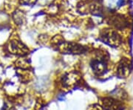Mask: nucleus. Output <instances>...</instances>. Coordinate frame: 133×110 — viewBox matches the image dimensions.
<instances>
[{
    "label": "nucleus",
    "instance_id": "7",
    "mask_svg": "<svg viewBox=\"0 0 133 110\" xmlns=\"http://www.w3.org/2000/svg\"><path fill=\"white\" fill-rule=\"evenodd\" d=\"M131 72V64L127 59H123L118 67V75L120 78H127Z\"/></svg>",
    "mask_w": 133,
    "mask_h": 110
},
{
    "label": "nucleus",
    "instance_id": "6",
    "mask_svg": "<svg viewBox=\"0 0 133 110\" xmlns=\"http://www.w3.org/2000/svg\"><path fill=\"white\" fill-rule=\"evenodd\" d=\"M80 80V76L77 72H70L62 78V84L64 87H72Z\"/></svg>",
    "mask_w": 133,
    "mask_h": 110
},
{
    "label": "nucleus",
    "instance_id": "1",
    "mask_svg": "<svg viewBox=\"0 0 133 110\" xmlns=\"http://www.w3.org/2000/svg\"><path fill=\"white\" fill-rule=\"evenodd\" d=\"M53 44L57 47V50L64 54H82L86 53L87 48L81 44L74 42H69L64 41L59 36H56L52 39Z\"/></svg>",
    "mask_w": 133,
    "mask_h": 110
},
{
    "label": "nucleus",
    "instance_id": "3",
    "mask_svg": "<svg viewBox=\"0 0 133 110\" xmlns=\"http://www.w3.org/2000/svg\"><path fill=\"white\" fill-rule=\"evenodd\" d=\"M8 51L14 55H17L20 56H24L28 55L29 49L26 45L19 40H11L7 44Z\"/></svg>",
    "mask_w": 133,
    "mask_h": 110
},
{
    "label": "nucleus",
    "instance_id": "2",
    "mask_svg": "<svg viewBox=\"0 0 133 110\" xmlns=\"http://www.w3.org/2000/svg\"><path fill=\"white\" fill-rule=\"evenodd\" d=\"M99 39L112 47H118L121 44V38L113 30L103 29L99 34Z\"/></svg>",
    "mask_w": 133,
    "mask_h": 110
},
{
    "label": "nucleus",
    "instance_id": "10",
    "mask_svg": "<svg viewBox=\"0 0 133 110\" xmlns=\"http://www.w3.org/2000/svg\"><path fill=\"white\" fill-rule=\"evenodd\" d=\"M13 19L16 24H18V25L23 24L25 21V14L23 11H22L20 10H17L13 14Z\"/></svg>",
    "mask_w": 133,
    "mask_h": 110
},
{
    "label": "nucleus",
    "instance_id": "5",
    "mask_svg": "<svg viewBox=\"0 0 133 110\" xmlns=\"http://www.w3.org/2000/svg\"><path fill=\"white\" fill-rule=\"evenodd\" d=\"M108 23L116 29L122 30L127 26V21L122 15L116 14L111 16L108 20Z\"/></svg>",
    "mask_w": 133,
    "mask_h": 110
},
{
    "label": "nucleus",
    "instance_id": "12",
    "mask_svg": "<svg viewBox=\"0 0 133 110\" xmlns=\"http://www.w3.org/2000/svg\"><path fill=\"white\" fill-rule=\"evenodd\" d=\"M88 110H101V108L98 107V106H96V105H94V106H91L89 107V109Z\"/></svg>",
    "mask_w": 133,
    "mask_h": 110
},
{
    "label": "nucleus",
    "instance_id": "13",
    "mask_svg": "<svg viewBox=\"0 0 133 110\" xmlns=\"http://www.w3.org/2000/svg\"><path fill=\"white\" fill-rule=\"evenodd\" d=\"M3 110H14V108L10 106H8L7 104H5Z\"/></svg>",
    "mask_w": 133,
    "mask_h": 110
},
{
    "label": "nucleus",
    "instance_id": "9",
    "mask_svg": "<svg viewBox=\"0 0 133 110\" xmlns=\"http://www.w3.org/2000/svg\"><path fill=\"white\" fill-rule=\"evenodd\" d=\"M88 10L92 14L95 16H101L103 13V8L101 5L96 2H92L88 5Z\"/></svg>",
    "mask_w": 133,
    "mask_h": 110
},
{
    "label": "nucleus",
    "instance_id": "11",
    "mask_svg": "<svg viewBox=\"0 0 133 110\" xmlns=\"http://www.w3.org/2000/svg\"><path fill=\"white\" fill-rule=\"evenodd\" d=\"M38 0H19V3L22 5H29L32 6L37 2Z\"/></svg>",
    "mask_w": 133,
    "mask_h": 110
},
{
    "label": "nucleus",
    "instance_id": "4",
    "mask_svg": "<svg viewBox=\"0 0 133 110\" xmlns=\"http://www.w3.org/2000/svg\"><path fill=\"white\" fill-rule=\"evenodd\" d=\"M90 65L92 71L98 75H103L107 70V61L104 57H99L93 59L91 61Z\"/></svg>",
    "mask_w": 133,
    "mask_h": 110
},
{
    "label": "nucleus",
    "instance_id": "8",
    "mask_svg": "<svg viewBox=\"0 0 133 110\" xmlns=\"http://www.w3.org/2000/svg\"><path fill=\"white\" fill-rule=\"evenodd\" d=\"M103 106L106 110H123L122 104L113 98H104Z\"/></svg>",
    "mask_w": 133,
    "mask_h": 110
}]
</instances>
